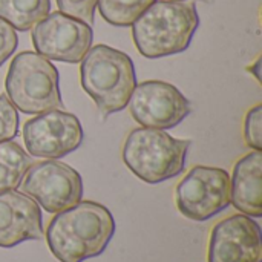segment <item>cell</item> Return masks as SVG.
I'll list each match as a JSON object with an SVG mask.
<instances>
[{
	"label": "cell",
	"instance_id": "cell-1",
	"mask_svg": "<svg viewBox=\"0 0 262 262\" xmlns=\"http://www.w3.org/2000/svg\"><path fill=\"white\" fill-rule=\"evenodd\" d=\"M115 235V220L107 207L80 201L58 212L46 230L51 253L60 262H83L100 256Z\"/></svg>",
	"mask_w": 262,
	"mask_h": 262
},
{
	"label": "cell",
	"instance_id": "cell-2",
	"mask_svg": "<svg viewBox=\"0 0 262 262\" xmlns=\"http://www.w3.org/2000/svg\"><path fill=\"white\" fill-rule=\"evenodd\" d=\"M132 38L146 58H160L184 52L200 26L192 2H154L132 25Z\"/></svg>",
	"mask_w": 262,
	"mask_h": 262
},
{
	"label": "cell",
	"instance_id": "cell-3",
	"mask_svg": "<svg viewBox=\"0 0 262 262\" xmlns=\"http://www.w3.org/2000/svg\"><path fill=\"white\" fill-rule=\"evenodd\" d=\"M80 80L103 117L123 111L137 86L132 58L107 45L91 48L81 58Z\"/></svg>",
	"mask_w": 262,
	"mask_h": 262
},
{
	"label": "cell",
	"instance_id": "cell-4",
	"mask_svg": "<svg viewBox=\"0 0 262 262\" xmlns=\"http://www.w3.org/2000/svg\"><path fill=\"white\" fill-rule=\"evenodd\" d=\"M189 140L170 137L161 129H134L123 144V161L147 184H158L180 175L186 166Z\"/></svg>",
	"mask_w": 262,
	"mask_h": 262
},
{
	"label": "cell",
	"instance_id": "cell-5",
	"mask_svg": "<svg viewBox=\"0 0 262 262\" xmlns=\"http://www.w3.org/2000/svg\"><path fill=\"white\" fill-rule=\"evenodd\" d=\"M6 97L21 114H41L61 109L57 68L43 55L31 51L17 54L5 80Z\"/></svg>",
	"mask_w": 262,
	"mask_h": 262
},
{
	"label": "cell",
	"instance_id": "cell-6",
	"mask_svg": "<svg viewBox=\"0 0 262 262\" xmlns=\"http://www.w3.org/2000/svg\"><path fill=\"white\" fill-rule=\"evenodd\" d=\"M175 200L183 216L204 223L230 206V175L220 167L195 166L177 186Z\"/></svg>",
	"mask_w": 262,
	"mask_h": 262
},
{
	"label": "cell",
	"instance_id": "cell-7",
	"mask_svg": "<svg viewBox=\"0 0 262 262\" xmlns=\"http://www.w3.org/2000/svg\"><path fill=\"white\" fill-rule=\"evenodd\" d=\"M20 186L23 193L31 196L48 213L63 212L83 198L80 173L55 160L31 164Z\"/></svg>",
	"mask_w": 262,
	"mask_h": 262
},
{
	"label": "cell",
	"instance_id": "cell-8",
	"mask_svg": "<svg viewBox=\"0 0 262 262\" xmlns=\"http://www.w3.org/2000/svg\"><path fill=\"white\" fill-rule=\"evenodd\" d=\"M35 52L48 60L78 63L91 49L92 26L60 11L48 14L32 28Z\"/></svg>",
	"mask_w": 262,
	"mask_h": 262
},
{
	"label": "cell",
	"instance_id": "cell-9",
	"mask_svg": "<svg viewBox=\"0 0 262 262\" xmlns=\"http://www.w3.org/2000/svg\"><path fill=\"white\" fill-rule=\"evenodd\" d=\"M23 140L29 155L57 160L81 146L83 127L74 114L51 109L25 123Z\"/></svg>",
	"mask_w": 262,
	"mask_h": 262
},
{
	"label": "cell",
	"instance_id": "cell-10",
	"mask_svg": "<svg viewBox=\"0 0 262 262\" xmlns=\"http://www.w3.org/2000/svg\"><path fill=\"white\" fill-rule=\"evenodd\" d=\"M129 111L140 126L164 130L178 126L192 107L173 84L149 80L135 86L129 98Z\"/></svg>",
	"mask_w": 262,
	"mask_h": 262
},
{
	"label": "cell",
	"instance_id": "cell-11",
	"mask_svg": "<svg viewBox=\"0 0 262 262\" xmlns=\"http://www.w3.org/2000/svg\"><path fill=\"white\" fill-rule=\"evenodd\" d=\"M209 262H262V232L247 215L220 221L210 233Z\"/></svg>",
	"mask_w": 262,
	"mask_h": 262
},
{
	"label": "cell",
	"instance_id": "cell-12",
	"mask_svg": "<svg viewBox=\"0 0 262 262\" xmlns=\"http://www.w3.org/2000/svg\"><path fill=\"white\" fill-rule=\"evenodd\" d=\"M43 238L40 206L17 190L0 192V247L11 249Z\"/></svg>",
	"mask_w": 262,
	"mask_h": 262
},
{
	"label": "cell",
	"instance_id": "cell-13",
	"mask_svg": "<svg viewBox=\"0 0 262 262\" xmlns=\"http://www.w3.org/2000/svg\"><path fill=\"white\" fill-rule=\"evenodd\" d=\"M262 154L253 150L233 167L230 203L250 218L262 216Z\"/></svg>",
	"mask_w": 262,
	"mask_h": 262
},
{
	"label": "cell",
	"instance_id": "cell-14",
	"mask_svg": "<svg viewBox=\"0 0 262 262\" xmlns=\"http://www.w3.org/2000/svg\"><path fill=\"white\" fill-rule=\"evenodd\" d=\"M51 11V0H0V20L15 31H28Z\"/></svg>",
	"mask_w": 262,
	"mask_h": 262
},
{
	"label": "cell",
	"instance_id": "cell-15",
	"mask_svg": "<svg viewBox=\"0 0 262 262\" xmlns=\"http://www.w3.org/2000/svg\"><path fill=\"white\" fill-rule=\"evenodd\" d=\"M31 164L29 154L18 143L12 140L0 143V192L17 189Z\"/></svg>",
	"mask_w": 262,
	"mask_h": 262
},
{
	"label": "cell",
	"instance_id": "cell-16",
	"mask_svg": "<svg viewBox=\"0 0 262 262\" xmlns=\"http://www.w3.org/2000/svg\"><path fill=\"white\" fill-rule=\"evenodd\" d=\"M157 0H98L101 17L114 26H130Z\"/></svg>",
	"mask_w": 262,
	"mask_h": 262
},
{
	"label": "cell",
	"instance_id": "cell-17",
	"mask_svg": "<svg viewBox=\"0 0 262 262\" xmlns=\"http://www.w3.org/2000/svg\"><path fill=\"white\" fill-rule=\"evenodd\" d=\"M18 114L5 94H0V143L9 141L18 134Z\"/></svg>",
	"mask_w": 262,
	"mask_h": 262
},
{
	"label": "cell",
	"instance_id": "cell-18",
	"mask_svg": "<svg viewBox=\"0 0 262 262\" xmlns=\"http://www.w3.org/2000/svg\"><path fill=\"white\" fill-rule=\"evenodd\" d=\"M60 12L84 21L86 25H94V14L98 0H55Z\"/></svg>",
	"mask_w": 262,
	"mask_h": 262
},
{
	"label": "cell",
	"instance_id": "cell-19",
	"mask_svg": "<svg viewBox=\"0 0 262 262\" xmlns=\"http://www.w3.org/2000/svg\"><path fill=\"white\" fill-rule=\"evenodd\" d=\"M262 106L256 104L252 107L244 120V140L246 144L253 150H262Z\"/></svg>",
	"mask_w": 262,
	"mask_h": 262
},
{
	"label": "cell",
	"instance_id": "cell-20",
	"mask_svg": "<svg viewBox=\"0 0 262 262\" xmlns=\"http://www.w3.org/2000/svg\"><path fill=\"white\" fill-rule=\"evenodd\" d=\"M18 46V37L12 26L0 20V66L14 54Z\"/></svg>",
	"mask_w": 262,
	"mask_h": 262
},
{
	"label": "cell",
	"instance_id": "cell-21",
	"mask_svg": "<svg viewBox=\"0 0 262 262\" xmlns=\"http://www.w3.org/2000/svg\"><path fill=\"white\" fill-rule=\"evenodd\" d=\"M261 63H262V58L261 57H258V60H256L252 66H249V68H247V71H250V72L255 75V78H256L258 81H261V72H259V69H261Z\"/></svg>",
	"mask_w": 262,
	"mask_h": 262
},
{
	"label": "cell",
	"instance_id": "cell-22",
	"mask_svg": "<svg viewBox=\"0 0 262 262\" xmlns=\"http://www.w3.org/2000/svg\"><path fill=\"white\" fill-rule=\"evenodd\" d=\"M172 2H183V0H172ZM201 2H206V3H212L213 0H201Z\"/></svg>",
	"mask_w": 262,
	"mask_h": 262
}]
</instances>
